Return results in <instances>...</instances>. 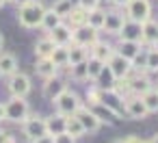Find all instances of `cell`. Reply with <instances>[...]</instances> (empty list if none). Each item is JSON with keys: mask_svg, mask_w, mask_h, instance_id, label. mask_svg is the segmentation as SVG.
<instances>
[{"mask_svg": "<svg viewBox=\"0 0 158 143\" xmlns=\"http://www.w3.org/2000/svg\"><path fill=\"white\" fill-rule=\"evenodd\" d=\"M44 13H46V7L39 2V0H31V2L18 7V22H20L22 28L33 31V28H39L41 26Z\"/></svg>", "mask_w": 158, "mask_h": 143, "instance_id": "obj_1", "label": "cell"}, {"mask_svg": "<svg viewBox=\"0 0 158 143\" xmlns=\"http://www.w3.org/2000/svg\"><path fill=\"white\" fill-rule=\"evenodd\" d=\"M28 115H31V106H28L26 98L11 95V100L5 104V119H9L13 124H24V119Z\"/></svg>", "mask_w": 158, "mask_h": 143, "instance_id": "obj_2", "label": "cell"}, {"mask_svg": "<svg viewBox=\"0 0 158 143\" xmlns=\"http://www.w3.org/2000/svg\"><path fill=\"white\" fill-rule=\"evenodd\" d=\"M52 104H56V113L69 117V115H76V111L82 106V100H80V95H78L76 91H72V89L67 87Z\"/></svg>", "mask_w": 158, "mask_h": 143, "instance_id": "obj_3", "label": "cell"}, {"mask_svg": "<svg viewBox=\"0 0 158 143\" xmlns=\"http://www.w3.org/2000/svg\"><path fill=\"white\" fill-rule=\"evenodd\" d=\"M126 18L132 20V22H147L152 18V5L149 0H130V2L126 5Z\"/></svg>", "mask_w": 158, "mask_h": 143, "instance_id": "obj_4", "label": "cell"}, {"mask_svg": "<svg viewBox=\"0 0 158 143\" xmlns=\"http://www.w3.org/2000/svg\"><path fill=\"white\" fill-rule=\"evenodd\" d=\"M7 89H9V93L15 95V98H26V95L31 93L33 85H31V78H28L26 74H22V72H13V74L9 76Z\"/></svg>", "mask_w": 158, "mask_h": 143, "instance_id": "obj_5", "label": "cell"}, {"mask_svg": "<svg viewBox=\"0 0 158 143\" xmlns=\"http://www.w3.org/2000/svg\"><path fill=\"white\" fill-rule=\"evenodd\" d=\"M121 104H123V111H126V115L130 119H145V117H149V111H147L145 102L141 100V95L130 93V95L123 98Z\"/></svg>", "mask_w": 158, "mask_h": 143, "instance_id": "obj_6", "label": "cell"}, {"mask_svg": "<svg viewBox=\"0 0 158 143\" xmlns=\"http://www.w3.org/2000/svg\"><path fill=\"white\" fill-rule=\"evenodd\" d=\"M76 117H78V121L82 124V128H85L87 134H93V132H98V130L102 128V117H100L95 111H91L89 106H80V108L76 111Z\"/></svg>", "mask_w": 158, "mask_h": 143, "instance_id": "obj_7", "label": "cell"}, {"mask_svg": "<svg viewBox=\"0 0 158 143\" xmlns=\"http://www.w3.org/2000/svg\"><path fill=\"white\" fill-rule=\"evenodd\" d=\"M100 41V31L91 28V26H78V28H72V44H78V46H85L87 50Z\"/></svg>", "mask_w": 158, "mask_h": 143, "instance_id": "obj_8", "label": "cell"}, {"mask_svg": "<svg viewBox=\"0 0 158 143\" xmlns=\"http://www.w3.org/2000/svg\"><path fill=\"white\" fill-rule=\"evenodd\" d=\"M22 130H24V134H26L28 141H33V139L41 137V134H46V132H48V130H46V117L28 115V117L24 119V124H22Z\"/></svg>", "mask_w": 158, "mask_h": 143, "instance_id": "obj_9", "label": "cell"}, {"mask_svg": "<svg viewBox=\"0 0 158 143\" xmlns=\"http://www.w3.org/2000/svg\"><path fill=\"white\" fill-rule=\"evenodd\" d=\"M106 65H108V69L113 72V76H115L117 80L128 78V76H130V69H132V61H128L126 57H121V54H117V52L106 61Z\"/></svg>", "mask_w": 158, "mask_h": 143, "instance_id": "obj_10", "label": "cell"}, {"mask_svg": "<svg viewBox=\"0 0 158 143\" xmlns=\"http://www.w3.org/2000/svg\"><path fill=\"white\" fill-rule=\"evenodd\" d=\"M65 89H67V80H65V78H61V76L56 74V76L48 78V80L44 82V98H46V100H50V102H54V100H56Z\"/></svg>", "mask_w": 158, "mask_h": 143, "instance_id": "obj_11", "label": "cell"}, {"mask_svg": "<svg viewBox=\"0 0 158 143\" xmlns=\"http://www.w3.org/2000/svg\"><path fill=\"white\" fill-rule=\"evenodd\" d=\"M46 35L52 39L54 46H69V44H72V26L65 24V22H61L56 28H52V31L46 33Z\"/></svg>", "mask_w": 158, "mask_h": 143, "instance_id": "obj_12", "label": "cell"}, {"mask_svg": "<svg viewBox=\"0 0 158 143\" xmlns=\"http://www.w3.org/2000/svg\"><path fill=\"white\" fill-rule=\"evenodd\" d=\"M123 22H126V15H121L119 11H106L102 31H106L108 35H119V31L123 28Z\"/></svg>", "mask_w": 158, "mask_h": 143, "instance_id": "obj_13", "label": "cell"}, {"mask_svg": "<svg viewBox=\"0 0 158 143\" xmlns=\"http://www.w3.org/2000/svg\"><path fill=\"white\" fill-rule=\"evenodd\" d=\"M158 41V22L156 20H147V22H143L141 24V44H145V46H152L154 48V44Z\"/></svg>", "mask_w": 158, "mask_h": 143, "instance_id": "obj_14", "label": "cell"}, {"mask_svg": "<svg viewBox=\"0 0 158 143\" xmlns=\"http://www.w3.org/2000/svg\"><path fill=\"white\" fill-rule=\"evenodd\" d=\"M117 54L126 57L128 61H134L139 54H141V41H126V39H119V46L115 48Z\"/></svg>", "mask_w": 158, "mask_h": 143, "instance_id": "obj_15", "label": "cell"}, {"mask_svg": "<svg viewBox=\"0 0 158 143\" xmlns=\"http://www.w3.org/2000/svg\"><path fill=\"white\" fill-rule=\"evenodd\" d=\"M119 39H126V41H141V24L126 18L123 28L119 31Z\"/></svg>", "mask_w": 158, "mask_h": 143, "instance_id": "obj_16", "label": "cell"}, {"mask_svg": "<svg viewBox=\"0 0 158 143\" xmlns=\"http://www.w3.org/2000/svg\"><path fill=\"white\" fill-rule=\"evenodd\" d=\"M35 74H37L39 78L48 80V78H52V76L59 74V67H56L50 59H37V63H35Z\"/></svg>", "mask_w": 158, "mask_h": 143, "instance_id": "obj_17", "label": "cell"}, {"mask_svg": "<svg viewBox=\"0 0 158 143\" xmlns=\"http://www.w3.org/2000/svg\"><path fill=\"white\" fill-rule=\"evenodd\" d=\"M128 82H130V93H134V95H143L145 91H149L154 87V82L145 74H139L136 78H128Z\"/></svg>", "mask_w": 158, "mask_h": 143, "instance_id": "obj_18", "label": "cell"}, {"mask_svg": "<svg viewBox=\"0 0 158 143\" xmlns=\"http://www.w3.org/2000/svg\"><path fill=\"white\" fill-rule=\"evenodd\" d=\"M89 50H91V52H89L91 57H95V59H100V61H104V63L115 54V46H108V44H104V41H95Z\"/></svg>", "mask_w": 158, "mask_h": 143, "instance_id": "obj_19", "label": "cell"}, {"mask_svg": "<svg viewBox=\"0 0 158 143\" xmlns=\"http://www.w3.org/2000/svg\"><path fill=\"white\" fill-rule=\"evenodd\" d=\"M0 72H2V76H11L13 72H18V57L13 52L0 54Z\"/></svg>", "mask_w": 158, "mask_h": 143, "instance_id": "obj_20", "label": "cell"}, {"mask_svg": "<svg viewBox=\"0 0 158 143\" xmlns=\"http://www.w3.org/2000/svg\"><path fill=\"white\" fill-rule=\"evenodd\" d=\"M46 130L48 134H59V132H65V115L61 113H54L50 117H46Z\"/></svg>", "mask_w": 158, "mask_h": 143, "instance_id": "obj_21", "label": "cell"}, {"mask_svg": "<svg viewBox=\"0 0 158 143\" xmlns=\"http://www.w3.org/2000/svg\"><path fill=\"white\" fill-rule=\"evenodd\" d=\"M67 54H69V65H76V63H85L89 59V50L85 46H78V44H69L67 46Z\"/></svg>", "mask_w": 158, "mask_h": 143, "instance_id": "obj_22", "label": "cell"}, {"mask_svg": "<svg viewBox=\"0 0 158 143\" xmlns=\"http://www.w3.org/2000/svg\"><path fill=\"white\" fill-rule=\"evenodd\" d=\"M52 50H54V44H52V39L48 35L37 39V44H35V57L37 59H50Z\"/></svg>", "mask_w": 158, "mask_h": 143, "instance_id": "obj_23", "label": "cell"}, {"mask_svg": "<svg viewBox=\"0 0 158 143\" xmlns=\"http://www.w3.org/2000/svg\"><path fill=\"white\" fill-rule=\"evenodd\" d=\"M50 61L61 69V67H69V54H67V46H54Z\"/></svg>", "mask_w": 158, "mask_h": 143, "instance_id": "obj_24", "label": "cell"}, {"mask_svg": "<svg viewBox=\"0 0 158 143\" xmlns=\"http://www.w3.org/2000/svg\"><path fill=\"white\" fill-rule=\"evenodd\" d=\"M95 82H100L98 87H100L102 91H113V89H115V82H117V78L113 76V72L108 69V65H104V69L100 72V76L95 78Z\"/></svg>", "mask_w": 158, "mask_h": 143, "instance_id": "obj_25", "label": "cell"}, {"mask_svg": "<svg viewBox=\"0 0 158 143\" xmlns=\"http://www.w3.org/2000/svg\"><path fill=\"white\" fill-rule=\"evenodd\" d=\"M104 18H106V11L104 9H93V11H87V26L95 28V31H102L104 28Z\"/></svg>", "mask_w": 158, "mask_h": 143, "instance_id": "obj_26", "label": "cell"}, {"mask_svg": "<svg viewBox=\"0 0 158 143\" xmlns=\"http://www.w3.org/2000/svg\"><path fill=\"white\" fill-rule=\"evenodd\" d=\"M65 132H67V134H72L74 139H80V137H85V134H87V132H85V128H82V124L78 121V117H76V115L65 117Z\"/></svg>", "mask_w": 158, "mask_h": 143, "instance_id": "obj_27", "label": "cell"}, {"mask_svg": "<svg viewBox=\"0 0 158 143\" xmlns=\"http://www.w3.org/2000/svg\"><path fill=\"white\" fill-rule=\"evenodd\" d=\"M61 22H65V20H63L59 13H54L52 9H46V13H44V20H41V26H39V28H44L46 33H50V31H52V28H56Z\"/></svg>", "mask_w": 158, "mask_h": 143, "instance_id": "obj_28", "label": "cell"}, {"mask_svg": "<svg viewBox=\"0 0 158 143\" xmlns=\"http://www.w3.org/2000/svg\"><path fill=\"white\" fill-rule=\"evenodd\" d=\"M65 20H67V24H69L72 28L85 26V24H87V11H85V9H80V7H74Z\"/></svg>", "mask_w": 158, "mask_h": 143, "instance_id": "obj_29", "label": "cell"}, {"mask_svg": "<svg viewBox=\"0 0 158 143\" xmlns=\"http://www.w3.org/2000/svg\"><path fill=\"white\" fill-rule=\"evenodd\" d=\"M104 65H106L104 61H100V59H95V57L89 54V59H87V78L95 82V78L100 76V72L104 69Z\"/></svg>", "mask_w": 158, "mask_h": 143, "instance_id": "obj_30", "label": "cell"}, {"mask_svg": "<svg viewBox=\"0 0 158 143\" xmlns=\"http://www.w3.org/2000/svg\"><path fill=\"white\" fill-rule=\"evenodd\" d=\"M141 100L145 102V106H147L149 113H158V89L156 87H152L149 91H145L141 95Z\"/></svg>", "mask_w": 158, "mask_h": 143, "instance_id": "obj_31", "label": "cell"}, {"mask_svg": "<svg viewBox=\"0 0 158 143\" xmlns=\"http://www.w3.org/2000/svg\"><path fill=\"white\" fill-rule=\"evenodd\" d=\"M74 7H76V5H74V2H69V0H54L50 9H52L54 13H59V15H61V18L65 20V18L69 15V11H72Z\"/></svg>", "mask_w": 158, "mask_h": 143, "instance_id": "obj_32", "label": "cell"}, {"mask_svg": "<svg viewBox=\"0 0 158 143\" xmlns=\"http://www.w3.org/2000/svg\"><path fill=\"white\" fill-rule=\"evenodd\" d=\"M69 74L76 82H82V80H89L87 78V61L85 63H76V65H69Z\"/></svg>", "mask_w": 158, "mask_h": 143, "instance_id": "obj_33", "label": "cell"}, {"mask_svg": "<svg viewBox=\"0 0 158 143\" xmlns=\"http://www.w3.org/2000/svg\"><path fill=\"white\" fill-rule=\"evenodd\" d=\"M145 69H147V72H158V50H156V48H149V50H147Z\"/></svg>", "mask_w": 158, "mask_h": 143, "instance_id": "obj_34", "label": "cell"}, {"mask_svg": "<svg viewBox=\"0 0 158 143\" xmlns=\"http://www.w3.org/2000/svg\"><path fill=\"white\" fill-rule=\"evenodd\" d=\"M87 102H89L91 106H98V104L102 102V89H100V87L87 89Z\"/></svg>", "mask_w": 158, "mask_h": 143, "instance_id": "obj_35", "label": "cell"}, {"mask_svg": "<svg viewBox=\"0 0 158 143\" xmlns=\"http://www.w3.org/2000/svg\"><path fill=\"white\" fill-rule=\"evenodd\" d=\"M76 7H80V9H85V11H93V9L100 7V0H78Z\"/></svg>", "mask_w": 158, "mask_h": 143, "instance_id": "obj_36", "label": "cell"}, {"mask_svg": "<svg viewBox=\"0 0 158 143\" xmlns=\"http://www.w3.org/2000/svg\"><path fill=\"white\" fill-rule=\"evenodd\" d=\"M54 143H76V139L67 132H59V134H54Z\"/></svg>", "mask_w": 158, "mask_h": 143, "instance_id": "obj_37", "label": "cell"}, {"mask_svg": "<svg viewBox=\"0 0 158 143\" xmlns=\"http://www.w3.org/2000/svg\"><path fill=\"white\" fill-rule=\"evenodd\" d=\"M31 143H54V137L46 132V134H41V137H37V139H33Z\"/></svg>", "mask_w": 158, "mask_h": 143, "instance_id": "obj_38", "label": "cell"}, {"mask_svg": "<svg viewBox=\"0 0 158 143\" xmlns=\"http://www.w3.org/2000/svg\"><path fill=\"white\" fill-rule=\"evenodd\" d=\"M108 2H110L113 7H117V9H126V5L130 2V0H108Z\"/></svg>", "mask_w": 158, "mask_h": 143, "instance_id": "obj_39", "label": "cell"}, {"mask_svg": "<svg viewBox=\"0 0 158 143\" xmlns=\"http://www.w3.org/2000/svg\"><path fill=\"white\" fill-rule=\"evenodd\" d=\"M123 141H126V143H147V141H143V139H139L136 134H130V137H128V139H123Z\"/></svg>", "mask_w": 158, "mask_h": 143, "instance_id": "obj_40", "label": "cell"}, {"mask_svg": "<svg viewBox=\"0 0 158 143\" xmlns=\"http://www.w3.org/2000/svg\"><path fill=\"white\" fill-rule=\"evenodd\" d=\"M9 2H13L15 7H22V5H26V2H31V0H9Z\"/></svg>", "mask_w": 158, "mask_h": 143, "instance_id": "obj_41", "label": "cell"}, {"mask_svg": "<svg viewBox=\"0 0 158 143\" xmlns=\"http://www.w3.org/2000/svg\"><path fill=\"white\" fill-rule=\"evenodd\" d=\"M7 137H9V132H5V130H0V143H5V141H7Z\"/></svg>", "mask_w": 158, "mask_h": 143, "instance_id": "obj_42", "label": "cell"}, {"mask_svg": "<svg viewBox=\"0 0 158 143\" xmlns=\"http://www.w3.org/2000/svg\"><path fill=\"white\" fill-rule=\"evenodd\" d=\"M0 121H5V104L0 102Z\"/></svg>", "mask_w": 158, "mask_h": 143, "instance_id": "obj_43", "label": "cell"}, {"mask_svg": "<svg viewBox=\"0 0 158 143\" xmlns=\"http://www.w3.org/2000/svg\"><path fill=\"white\" fill-rule=\"evenodd\" d=\"M5 143H18V139H15V137H11V134H9V137H7V141H5Z\"/></svg>", "mask_w": 158, "mask_h": 143, "instance_id": "obj_44", "label": "cell"}, {"mask_svg": "<svg viewBox=\"0 0 158 143\" xmlns=\"http://www.w3.org/2000/svg\"><path fill=\"white\" fill-rule=\"evenodd\" d=\"M2 46H5V35L0 33V50H2Z\"/></svg>", "mask_w": 158, "mask_h": 143, "instance_id": "obj_45", "label": "cell"}, {"mask_svg": "<svg viewBox=\"0 0 158 143\" xmlns=\"http://www.w3.org/2000/svg\"><path fill=\"white\" fill-rule=\"evenodd\" d=\"M147 143H158V134H154V137H152V139H149Z\"/></svg>", "mask_w": 158, "mask_h": 143, "instance_id": "obj_46", "label": "cell"}, {"mask_svg": "<svg viewBox=\"0 0 158 143\" xmlns=\"http://www.w3.org/2000/svg\"><path fill=\"white\" fill-rule=\"evenodd\" d=\"M9 5V0H0V9H2V7H7Z\"/></svg>", "mask_w": 158, "mask_h": 143, "instance_id": "obj_47", "label": "cell"}, {"mask_svg": "<svg viewBox=\"0 0 158 143\" xmlns=\"http://www.w3.org/2000/svg\"><path fill=\"white\" fill-rule=\"evenodd\" d=\"M69 2H74V5H78V0H69Z\"/></svg>", "mask_w": 158, "mask_h": 143, "instance_id": "obj_48", "label": "cell"}, {"mask_svg": "<svg viewBox=\"0 0 158 143\" xmlns=\"http://www.w3.org/2000/svg\"><path fill=\"white\" fill-rule=\"evenodd\" d=\"M154 48H156V50H158V41H156V44H154Z\"/></svg>", "mask_w": 158, "mask_h": 143, "instance_id": "obj_49", "label": "cell"}, {"mask_svg": "<svg viewBox=\"0 0 158 143\" xmlns=\"http://www.w3.org/2000/svg\"><path fill=\"white\" fill-rule=\"evenodd\" d=\"M113 143H126V141H113Z\"/></svg>", "mask_w": 158, "mask_h": 143, "instance_id": "obj_50", "label": "cell"}, {"mask_svg": "<svg viewBox=\"0 0 158 143\" xmlns=\"http://www.w3.org/2000/svg\"><path fill=\"white\" fill-rule=\"evenodd\" d=\"M0 78H2V72H0Z\"/></svg>", "mask_w": 158, "mask_h": 143, "instance_id": "obj_51", "label": "cell"}, {"mask_svg": "<svg viewBox=\"0 0 158 143\" xmlns=\"http://www.w3.org/2000/svg\"><path fill=\"white\" fill-rule=\"evenodd\" d=\"M156 89H158V85H156Z\"/></svg>", "mask_w": 158, "mask_h": 143, "instance_id": "obj_52", "label": "cell"}]
</instances>
